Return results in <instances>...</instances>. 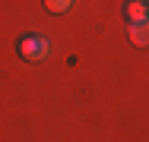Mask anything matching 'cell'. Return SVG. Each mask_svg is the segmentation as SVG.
<instances>
[{"mask_svg":"<svg viewBox=\"0 0 149 142\" xmlns=\"http://www.w3.org/2000/svg\"><path fill=\"white\" fill-rule=\"evenodd\" d=\"M19 51H22V57L26 60H41V57L51 51V44L45 41V38H22V44H19Z\"/></svg>","mask_w":149,"mask_h":142,"instance_id":"cell-1","label":"cell"},{"mask_svg":"<svg viewBox=\"0 0 149 142\" xmlns=\"http://www.w3.org/2000/svg\"><path fill=\"white\" fill-rule=\"evenodd\" d=\"M127 35H130L133 44H149V19L130 22V26H127Z\"/></svg>","mask_w":149,"mask_h":142,"instance_id":"cell-2","label":"cell"},{"mask_svg":"<svg viewBox=\"0 0 149 142\" xmlns=\"http://www.w3.org/2000/svg\"><path fill=\"white\" fill-rule=\"evenodd\" d=\"M127 16H130V22L149 19V6L143 3V0H130V3H127Z\"/></svg>","mask_w":149,"mask_h":142,"instance_id":"cell-3","label":"cell"},{"mask_svg":"<svg viewBox=\"0 0 149 142\" xmlns=\"http://www.w3.org/2000/svg\"><path fill=\"white\" fill-rule=\"evenodd\" d=\"M45 6H48L51 13H67V10L73 6V0H45Z\"/></svg>","mask_w":149,"mask_h":142,"instance_id":"cell-4","label":"cell"}]
</instances>
